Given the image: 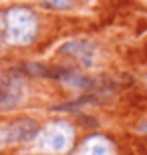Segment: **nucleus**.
Instances as JSON below:
<instances>
[{
  "instance_id": "obj_3",
  "label": "nucleus",
  "mask_w": 147,
  "mask_h": 155,
  "mask_svg": "<svg viewBox=\"0 0 147 155\" xmlns=\"http://www.w3.org/2000/svg\"><path fill=\"white\" fill-rule=\"evenodd\" d=\"M24 99V85L12 71H0V109H12Z\"/></svg>"
},
{
  "instance_id": "obj_6",
  "label": "nucleus",
  "mask_w": 147,
  "mask_h": 155,
  "mask_svg": "<svg viewBox=\"0 0 147 155\" xmlns=\"http://www.w3.org/2000/svg\"><path fill=\"white\" fill-rule=\"evenodd\" d=\"M36 2H40L46 8H52V10H68L75 6L77 0H36Z\"/></svg>"
},
{
  "instance_id": "obj_8",
  "label": "nucleus",
  "mask_w": 147,
  "mask_h": 155,
  "mask_svg": "<svg viewBox=\"0 0 147 155\" xmlns=\"http://www.w3.org/2000/svg\"><path fill=\"white\" fill-rule=\"evenodd\" d=\"M4 38V12H0V40Z\"/></svg>"
},
{
  "instance_id": "obj_5",
  "label": "nucleus",
  "mask_w": 147,
  "mask_h": 155,
  "mask_svg": "<svg viewBox=\"0 0 147 155\" xmlns=\"http://www.w3.org/2000/svg\"><path fill=\"white\" fill-rule=\"evenodd\" d=\"M73 155H117V145L113 139L95 133L83 139L73 149Z\"/></svg>"
},
{
  "instance_id": "obj_7",
  "label": "nucleus",
  "mask_w": 147,
  "mask_h": 155,
  "mask_svg": "<svg viewBox=\"0 0 147 155\" xmlns=\"http://www.w3.org/2000/svg\"><path fill=\"white\" fill-rule=\"evenodd\" d=\"M10 147V139H8V131H6V125H0V151Z\"/></svg>"
},
{
  "instance_id": "obj_4",
  "label": "nucleus",
  "mask_w": 147,
  "mask_h": 155,
  "mask_svg": "<svg viewBox=\"0 0 147 155\" xmlns=\"http://www.w3.org/2000/svg\"><path fill=\"white\" fill-rule=\"evenodd\" d=\"M6 131H8V139L10 145H22V143H30L38 137L40 125L30 117H16V119L4 123Z\"/></svg>"
},
{
  "instance_id": "obj_2",
  "label": "nucleus",
  "mask_w": 147,
  "mask_h": 155,
  "mask_svg": "<svg viewBox=\"0 0 147 155\" xmlns=\"http://www.w3.org/2000/svg\"><path fill=\"white\" fill-rule=\"evenodd\" d=\"M34 143L40 151L48 155L68 153L75 145V127L68 119H52L45 127H40Z\"/></svg>"
},
{
  "instance_id": "obj_9",
  "label": "nucleus",
  "mask_w": 147,
  "mask_h": 155,
  "mask_svg": "<svg viewBox=\"0 0 147 155\" xmlns=\"http://www.w3.org/2000/svg\"><path fill=\"white\" fill-rule=\"evenodd\" d=\"M143 131H147V123H145V125H143Z\"/></svg>"
},
{
  "instance_id": "obj_1",
  "label": "nucleus",
  "mask_w": 147,
  "mask_h": 155,
  "mask_svg": "<svg viewBox=\"0 0 147 155\" xmlns=\"http://www.w3.org/2000/svg\"><path fill=\"white\" fill-rule=\"evenodd\" d=\"M40 30L38 14L26 4H12L4 12V40L12 46L32 45Z\"/></svg>"
}]
</instances>
